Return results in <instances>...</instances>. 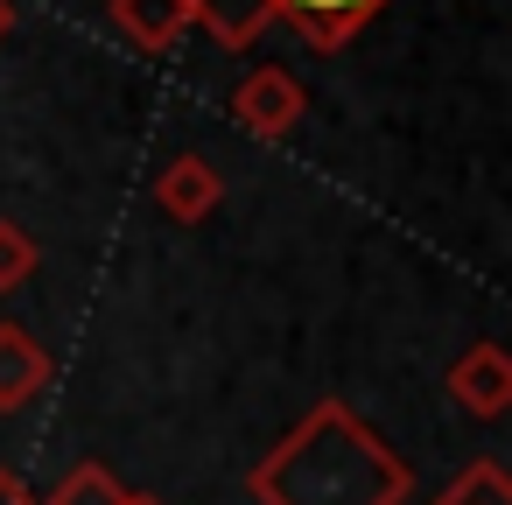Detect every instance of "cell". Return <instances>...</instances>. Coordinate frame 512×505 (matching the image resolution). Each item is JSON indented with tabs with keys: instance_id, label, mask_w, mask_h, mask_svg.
Here are the masks:
<instances>
[{
	"instance_id": "obj_14",
	"label": "cell",
	"mask_w": 512,
	"mask_h": 505,
	"mask_svg": "<svg viewBox=\"0 0 512 505\" xmlns=\"http://www.w3.org/2000/svg\"><path fill=\"white\" fill-rule=\"evenodd\" d=\"M134 505H162V498H148V491H134Z\"/></svg>"
},
{
	"instance_id": "obj_7",
	"label": "cell",
	"mask_w": 512,
	"mask_h": 505,
	"mask_svg": "<svg viewBox=\"0 0 512 505\" xmlns=\"http://www.w3.org/2000/svg\"><path fill=\"white\" fill-rule=\"evenodd\" d=\"M43 386H50V351L22 323H0V414L29 407Z\"/></svg>"
},
{
	"instance_id": "obj_9",
	"label": "cell",
	"mask_w": 512,
	"mask_h": 505,
	"mask_svg": "<svg viewBox=\"0 0 512 505\" xmlns=\"http://www.w3.org/2000/svg\"><path fill=\"white\" fill-rule=\"evenodd\" d=\"M43 505H134V491H127L106 463H78V470H64V484H57Z\"/></svg>"
},
{
	"instance_id": "obj_5",
	"label": "cell",
	"mask_w": 512,
	"mask_h": 505,
	"mask_svg": "<svg viewBox=\"0 0 512 505\" xmlns=\"http://www.w3.org/2000/svg\"><path fill=\"white\" fill-rule=\"evenodd\" d=\"M106 22H113L141 57H162V50L183 43L190 8H183V0H106Z\"/></svg>"
},
{
	"instance_id": "obj_12",
	"label": "cell",
	"mask_w": 512,
	"mask_h": 505,
	"mask_svg": "<svg viewBox=\"0 0 512 505\" xmlns=\"http://www.w3.org/2000/svg\"><path fill=\"white\" fill-rule=\"evenodd\" d=\"M0 505H36L29 477H22V470H8V463H0Z\"/></svg>"
},
{
	"instance_id": "obj_10",
	"label": "cell",
	"mask_w": 512,
	"mask_h": 505,
	"mask_svg": "<svg viewBox=\"0 0 512 505\" xmlns=\"http://www.w3.org/2000/svg\"><path fill=\"white\" fill-rule=\"evenodd\" d=\"M36 267H43V246L29 239V225L0 218V295H15L22 281H36Z\"/></svg>"
},
{
	"instance_id": "obj_1",
	"label": "cell",
	"mask_w": 512,
	"mask_h": 505,
	"mask_svg": "<svg viewBox=\"0 0 512 505\" xmlns=\"http://www.w3.org/2000/svg\"><path fill=\"white\" fill-rule=\"evenodd\" d=\"M253 498L260 505H400L414 491V470L400 449L365 428L358 407L316 400L260 463H253Z\"/></svg>"
},
{
	"instance_id": "obj_3",
	"label": "cell",
	"mask_w": 512,
	"mask_h": 505,
	"mask_svg": "<svg viewBox=\"0 0 512 505\" xmlns=\"http://www.w3.org/2000/svg\"><path fill=\"white\" fill-rule=\"evenodd\" d=\"M449 400L470 407L477 421L505 414V407H512V358H505L498 344H470V351L449 365Z\"/></svg>"
},
{
	"instance_id": "obj_11",
	"label": "cell",
	"mask_w": 512,
	"mask_h": 505,
	"mask_svg": "<svg viewBox=\"0 0 512 505\" xmlns=\"http://www.w3.org/2000/svg\"><path fill=\"white\" fill-rule=\"evenodd\" d=\"M435 505H512V477L498 463H470L456 484H442Z\"/></svg>"
},
{
	"instance_id": "obj_2",
	"label": "cell",
	"mask_w": 512,
	"mask_h": 505,
	"mask_svg": "<svg viewBox=\"0 0 512 505\" xmlns=\"http://www.w3.org/2000/svg\"><path fill=\"white\" fill-rule=\"evenodd\" d=\"M302 113H309V92H302L281 64L246 71V78H239V92H232V120H239L246 134H260V141H288Z\"/></svg>"
},
{
	"instance_id": "obj_13",
	"label": "cell",
	"mask_w": 512,
	"mask_h": 505,
	"mask_svg": "<svg viewBox=\"0 0 512 505\" xmlns=\"http://www.w3.org/2000/svg\"><path fill=\"white\" fill-rule=\"evenodd\" d=\"M8 29H15V0H0V43H8Z\"/></svg>"
},
{
	"instance_id": "obj_6",
	"label": "cell",
	"mask_w": 512,
	"mask_h": 505,
	"mask_svg": "<svg viewBox=\"0 0 512 505\" xmlns=\"http://www.w3.org/2000/svg\"><path fill=\"white\" fill-rule=\"evenodd\" d=\"M379 8H386V0H274V15H288L316 50H344Z\"/></svg>"
},
{
	"instance_id": "obj_4",
	"label": "cell",
	"mask_w": 512,
	"mask_h": 505,
	"mask_svg": "<svg viewBox=\"0 0 512 505\" xmlns=\"http://www.w3.org/2000/svg\"><path fill=\"white\" fill-rule=\"evenodd\" d=\"M218 197H225V176L211 169V155H176V162H162V176H155V204H162L176 225L211 218Z\"/></svg>"
},
{
	"instance_id": "obj_8",
	"label": "cell",
	"mask_w": 512,
	"mask_h": 505,
	"mask_svg": "<svg viewBox=\"0 0 512 505\" xmlns=\"http://www.w3.org/2000/svg\"><path fill=\"white\" fill-rule=\"evenodd\" d=\"M183 8H190V22H204L225 50H253V43L267 36V22H281L274 0H183Z\"/></svg>"
}]
</instances>
